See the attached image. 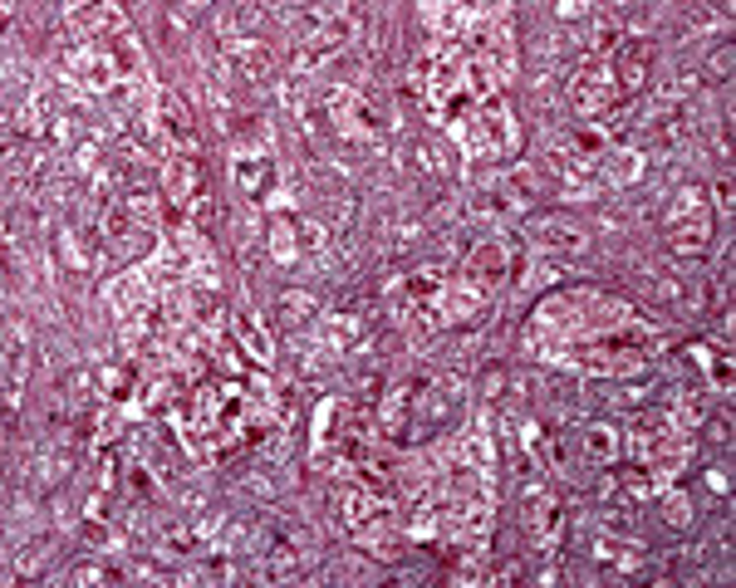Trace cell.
I'll return each instance as SVG.
<instances>
[{"instance_id":"obj_1","label":"cell","mask_w":736,"mask_h":588,"mask_svg":"<svg viewBox=\"0 0 736 588\" xmlns=\"http://www.w3.org/2000/svg\"><path fill=\"white\" fill-rule=\"evenodd\" d=\"M648 69H653V45H644V39H628V49L614 59L619 93H638L648 83Z\"/></svg>"},{"instance_id":"obj_2","label":"cell","mask_w":736,"mask_h":588,"mask_svg":"<svg viewBox=\"0 0 736 588\" xmlns=\"http://www.w3.org/2000/svg\"><path fill=\"white\" fill-rule=\"evenodd\" d=\"M535 246H545V250H579V246H584V230L565 226V220H545L541 236H535Z\"/></svg>"},{"instance_id":"obj_3","label":"cell","mask_w":736,"mask_h":588,"mask_svg":"<svg viewBox=\"0 0 736 588\" xmlns=\"http://www.w3.org/2000/svg\"><path fill=\"white\" fill-rule=\"evenodd\" d=\"M584 451L594 461H609V456H614V432H609V427H589V432H584Z\"/></svg>"},{"instance_id":"obj_4","label":"cell","mask_w":736,"mask_h":588,"mask_svg":"<svg viewBox=\"0 0 736 588\" xmlns=\"http://www.w3.org/2000/svg\"><path fill=\"white\" fill-rule=\"evenodd\" d=\"M74 579H118V569H99V564H79Z\"/></svg>"},{"instance_id":"obj_5","label":"cell","mask_w":736,"mask_h":588,"mask_svg":"<svg viewBox=\"0 0 736 588\" xmlns=\"http://www.w3.org/2000/svg\"><path fill=\"white\" fill-rule=\"evenodd\" d=\"M182 5H206V0H182Z\"/></svg>"}]
</instances>
